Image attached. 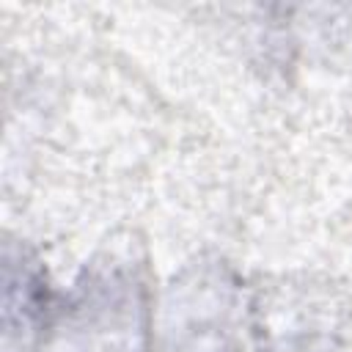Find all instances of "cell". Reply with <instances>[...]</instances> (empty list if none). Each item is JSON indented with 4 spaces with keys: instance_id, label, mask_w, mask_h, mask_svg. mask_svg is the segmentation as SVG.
<instances>
[{
    "instance_id": "1",
    "label": "cell",
    "mask_w": 352,
    "mask_h": 352,
    "mask_svg": "<svg viewBox=\"0 0 352 352\" xmlns=\"http://www.w3.org/2000/svg\"><path fill=\"white\" fill-rule=\"evenodd\" d=\"M258 330L236 283L220 272H198L173 283L157 352H267Z\"/></svg>"
},
{
    "instance_id": "2",
    "label": "cell",
    "mask_w": 352,
    "mask_h": 352,
    "mask_svg": "<svg viewBox=\"0 0 352 352\" xmlns=\"http://www.w3.org/2000/svg\"><path fill=\"white\" fill-rule=\"evenodd\" d=\"M47 319V283L41 272L22 256L6 253V349L19 336V349H28L30 338Z\"/></svg>"
}]
</instances>
